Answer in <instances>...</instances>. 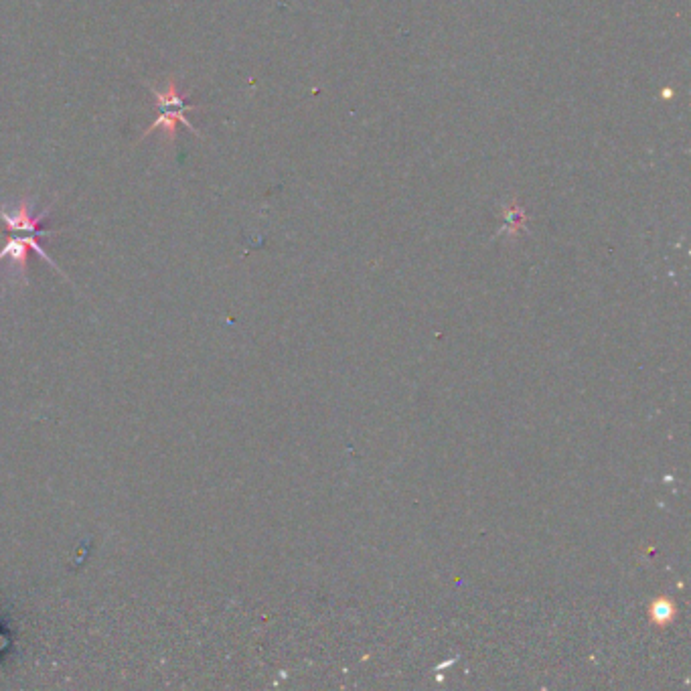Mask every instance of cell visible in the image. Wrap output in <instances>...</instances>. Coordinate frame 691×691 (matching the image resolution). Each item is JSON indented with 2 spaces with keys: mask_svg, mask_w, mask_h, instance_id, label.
I'll return each mask as SVG.
<instances>
[{
  "mask_svg": "<svg viewBox=\"0 0 691 691\" xmlns=\"http://www.w3.org/2000/svg\"><path fill=\"white\" fill-rule=\"evenodd\" d=\"M148 90L155 94V100H157V106H159V118L155 120V124H150L144 132H142V138L150 136L152 132H157V130H163L165 132V138L169 144H175L177 140V130L179 126H187L191 134L195 136H201L199 130L187 120V112L189 110H199L197 106L189 104V94H183L179 90V84L175 78L169 80V88L165 92L157 90L155 86H148Z\"/></svg>",
  "mask_w": 691,
  "mask_h": 691,
  "instance_id": "cell-1",
  "label": "cell"
},
{
  "mask_svg": "<svg viewBox=\"0 0 691 691\" xmlns=\"http://www.w3.org/2000/svg\"><path fill=\"white\" fill-rule=\"evenodd\" d=\"M29 252H37L47 264H51L63 278H67L59 266L53 262V258L43 250V246L39 244V236L35 234H27V232H19V234H13L9 238V242L0 248V262L3 260H13L15 266H19L21 270V276L27 280V262H29Z\"/></svg>",
  "mask_w": 691,
  "mask_h": 691,
  "instance_id": "cell-2",
  "label": "cell"
},
{
  "mask_svg": "<svg viewBox=\"0 0 691 691\" xmlns=\"http://www.w3.org/2000/svg\"><path fill=\"white\" fill-rule=\"evenodd\" d=\"M49 217V209L43 211L41 215H35L31 209V201L29 197H23L17 205L15 211H7L5 207H0V219L5 221L7 229L11 234H19V232H27V234H35V236H55L57 232H47L43 229V221Z\"/></svg>",
  "mask_w": 691,
  "mask_h": 691,
  "instance_id": "cell-3",
  "label": "cell"
}]
</instances>
